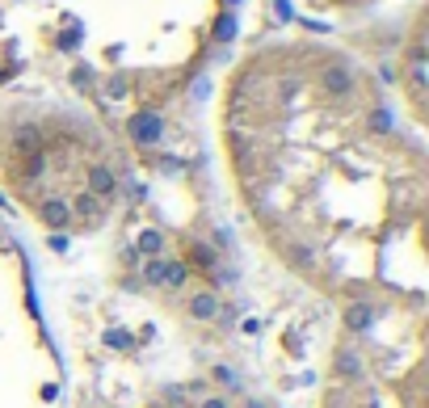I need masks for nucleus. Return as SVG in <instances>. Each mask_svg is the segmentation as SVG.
<instances>
[{"instance_id":"obj_1","label":"nucleus","mask_w":429,"mask_h":408,"mask_svg":"<svg viewBox=\"0 0 429 408\" xmlns=\"http://www.w3.org/2000/svg\"><path fill=\"white\" fill-rule=\"evenodd\" d=\"M223 160L248 231L299 286L345 308H421L425 147L354 59L253 55L223 101Z\"/></svg>"},{"instance_id":"obj_2","label":"nucleus","mask_w":429,"mask_h":408,"mask_svg":"<svg viewBox=\"0 0 429 408\" xmlns=\"http://www.w3.org/2000/svg\"><path fill=\"white\" fill-rule=\"evenodd\" d=\"M0 189L47 231L93 236L118 215L127 173L97 127L21 110L0 122Z\"/></svg>"},{"instance_id":"obj_3","label":"nucleus","mask_w":429,"mask_h":408,"mask_svg":"<svg viewBox=\"0 0 429 408\" xmlns=\"http://www.w3.org/2000/svg\"><path fill=\"white\" fill-rule=\"evenodd\" d=\"M55 358L17 244L0 227V408H51Z\"/></svg>"}]
</instances>
